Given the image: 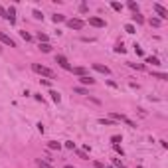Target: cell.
Wrapping results in <instances>:
<instances>
[{"instance_id": "6da1fadb", "label": "cell", "mask_w": 168, "mask_h": 168, "mask_svg": "<svg viewBox=\"0 0 168 168\" xmlns=\"http://www.w3.org/2000/svg\"><path fill=\"white\" fill-rule=\"evenodd\" d=\"M32 71L44 75V77H54V71H52L50 67H45V65H40V63H32Z\"/></svg>"}, {"instance_id": "7a4b0ae2", "label": "cell", "mask_w": 168, "mask_h": 168, "mask_svg": "<svg viewBox=\"0 0 168 168\" xmlns=\"http://www.w3.org/2000/svg\"><path fill=\"white\" fill-rule=\"evenodd\" d=\"M111 119L113 121H119V123H127L129 125V127H136V123H134V121H131V119H129V117H125V115H119V113H111Z\"/></svg>"}, {"instance_id": "3957f363", "label": "cell", "mask_w": 168, "mask_h": 168, "mask_svg": "<svg viewBox=\"0 0 168 168\" xmlns=\"http://www.w3.org/2000/svg\"><path fill=\"white\" fill-rule=\"evenodd\" d=\"M67 26H69L71 30H81V28L85 26V22L79 20V18H71V20H67Z\"/></svg>"}, {"instance_id": "277c9868", "label": "cell", "mask_w": 168, "mask_h": 168, "mask_svg": "<svg viewBox=\"0 0 168 168\" xmlns=\"http://www.w3.org/2000/svg\"><path fill=\"white\" fill-rule=\"evenodd\" d=\"M56 63H57L59 67L67 69V71H71V65L67 63V57H65V56H56Z\"/></svg>"}, {"instance_id": "5b68a950", "label": "cell", "mask_w": 168, "mask_h": 168, "mask_svg": "<svg viewBox=\"0 0 168 168\" xmlns=\"http://www.w3.org/2000/svg\"><path fill=\"white\" fill-rule=\"evenodd\" d=\"M0 42H2V44H6V45H10V48H16V42L12 40L8 34H4V32H0Z\"/></svg>"}, {"instance_id": "8992f818", "label": "cell", "mask_w": 168, "mask_h": 168, "mask_svg": "<svg viewBox=\"0 0 168 168\" xmlns=\"http://www.w3.org/2000/svg\"><path fill=\"white\" fill-rule=\"evenodd\" d=\"M154 12H156L158 16L162 18V20H166V18H168V10L164 8V6H162V4H154Z\"/></svg>"}, {"instance_id": "52a82bcc", "label": "cell", "mask_w": 168, "mask_h": 168, "mask_svg": "<svg viewBox=\"0 0 168 168\" xmlns=\"http://www.w3.org/2000/svg\"><path fill=\"white\" fill-rule=\"evenodd\" d=\"M89 24H91V26H95V28H105V20H103V18H97V16H91Z\"/></svg>"}, {"instance_id": "ba28073f", "label": "cell", "mask_w": 168, "mask_h": 168, "mask_svg": "<svg viewBox=\"0 0 168 168\" xmlns=\"http://www.w3.org/2000/svg\"><path fill=\"white\" fill-rule=\"evenodd\" d=\"M6 20L10 24H16V8H14V6H10V8L6 10Z\"/></svg>"}, {"instance_id": "9c48e42d", "label": "cell", "mask_w": 168, "mask_h": 168, "mask_svg": "<svg viewBox=\"0 0 168 168\" xmlns=\"http://www.w3.org/2000/svg\"><path fill=\"white\" fill-rule=\"evenodd\" d=\"M93 69H95V71H99V73H103V75H109V73H111V69H109V67H107V65H101V63H93Z\"/></svg>"}, {"instance_id": "30bf717a", "label": "cell", "mask_w": 168, "mask_h": 168, "mask_svg": "<svg viewBox=\"0 0 168 168\" xmlns=\"http://www.w3.org/2000/svg\"><path fill=\"white\" fill-rule=\"evenodd\" d=\"M79 83L81 85H95V79L89 77V75H83V77H79Z\"/></svg>"}, {"instance_id": "8fae6325", "label": "cell", "mask_w": 168, "mask_h": 168, "mask_svg": "<svg viewBox=\"0 0 168 168\" xmlns=\"http://www.w3.org/2000/svg\"><path fill=\"white\" fill-rule=\"evenodd\" d=\"M71 71H73L75 75H79V77H83V75L87 73V69H85V67H71Z\"/></svg>"}, {"instance_id": "7c38bea8", "label": "cell", "mask_w": 168, "mask_h": 168, "mask_svg": "<svg viewBox=\"0 0 168 168\" xmlns=\"http://www.w3.org/2000/svg\"><path fill=\"white\" fill-rule=\"evenodd\" d=\"M145 61H146V63H150V65H160V59H158V57H154V56H148Z\"/></svg>"}, {"instance_id": "4fadbf2b", "label": "cell", "mask_w": 168, "mask_h": 168, "mask_svg": "<svg viewBox=\"0 0 168 168\" xmlns=\"http://www.w3.org/2000/svg\"><path fill=\"white\" fill-rule=\"evenodd\" d=\"M50 95H52V101H54V103H59V101H61V95H59L57 91H50Z\"/></svg>"}, {"instance_id": "5bb4252c", "label": "cell", "mask_w": 168, "mask_h": 168, "mask_svg": "<svg viewBox=\"0 0 168 168\" xmlns=\"http://www.w3.org/2000/svg\"><path fill=\"white\" fill-rule=\"evenodd\" d=\"M48 148H50V150H59V148H61V145H59V143H56V140H52V143H48Z\"/></svg>"}, {"instance_id": "9a60e30c", "label": "cell", "mask_w": 168, "mask_h": 168, "mask_svg": "<svg viewBox=\"0 0 168 168\" xmlns=\"http://www.w3.org/2000/svg\"><path fill=\"white\" fill-rule=\"evenodd\" d=\"M101 125H105V127H113V125L117 123V121H113V119H99Z\"/></svg>"}, {"instance_id": "2e32d148", "label": "cell", "mask_w": 168, "mask_h": 168, "mask_svg": "<svg viewBox=\"0 0 168 168\" xmlns=\"http://www.w3.org/2000/svg\"><path fill=\"white\" fill-rule=\"evenodd\" d=\"M38 40H40V44H48V34L38 32Z\"/></svg>"}, {"instance_id": "e0dca14e", "label": "cell", "mask_w": 168, "mask_h": 168, "mask_svg": "<svg viewBox=\"0 0 168 168\" xmlns=\"http://www.w3.org/2000/svg\"><path fill=\"white\" fill-rule=\"evenodd\" d=\"M152 77H156V79H162V81H166L168 75L166 73H158V71H152Z\"/></svg>"}, {"instance_id": "ac0fdd59", "label": "cell", "mask_w": 168, "mask_h": 168, "mask_svg": "<svg viewBox=\"0 0 168 168\" xmlns=\"http://www.w3.org/2000/svg\"><path fill=\"white\" fill-rule=\"evenodd\" d=\"M38 168H54V166H52L50 162H45V160H42V158H40V160H38Z\"/></svg>"}, {"instance_id": "d6986e66", "label": "cell", "mask_w": 168, "mask_h": 168, "mask_svg": "<svg viewBox=\"0 0 168 168\" xmlns=\"http://www.w3.org/2000/svg\"><path fill=\"white\" fill-rule=\"evenodd\" d=\"M127 6H129V8H131V10H133L134 14H138V4H136V2H133V0H131V2H129Z\"/></svg>"}, {"instance_id": "ffe728a7", "label": "cell", "mask_w": 168, "mask_h": 168, "mask_svg": "<svg viewBox=\"0 0 168 168\" xmlns=\"http://www.w3.org/2000/svg\"><path fill=\"white\" fill-rule=\"evenodd\" d=\"M40 50H42L44 54H50V52H52V45L50 44H40Z\"/></svg>"}, {"instance_id": "44dd1931", "label": "cell", "mask_w": 168, "mask_h": 168, "mask_svg": "<svg viewBox=\"0 0 168 168\" xmlns=\"http://www.w3.org/2000/svg\"><path fill=\"white\" fill-rule=\"evenodd\" d=\"M52 20H54V22H63V20H65V16H63V14H54V18H52Z\"/></svg>"}, {"instance_id": "7402d4cb", "label": "cell", "mask_w": 168, "mask_h": 168, "mask_svg": "<svg viewBox=\"0 0 168 168\" xmlns=\"http://www.w3.org/2000/svg\"><path fill=\"white\" fill-rule=\"evenodd\" d=\"M125 32H127V34H134V32H136V28H134L133 24H127V26H125Z\"/></svg>"}, {"instance_id": "603a6c76", "label": "cell", "mask_w": 168, "mask_h": 168, "mask_svg": "<svg viewBox=\"0 0 168 168\" xmlns=\"http://www.w3.org/2000/svg\"><path fill=\"white\" fill-rule=\"evenodd\" d=\"M73 91H75V93H79V95H89V91L85 89V87H75Z\"/></svg>"}, {"instance_id": "cb8c5ba5", "label": "cell", "mask_w": 168, "mask_h": 168, "mask_svg": "<svg viewBox=\"0 0 168 168\" xmlns=\"http://www.w3.org/2000/svg\"><path fill=\"white\" fill-rule=\"evenodd\" d=\"M111 8H113V10H117V12H121V10H123V4H119V2H111Z\"/></svg>"}, {"instance_id": "d4e9b609", "label": "cell", "mask_w": 168, "mask_h": 168, "mask_svg": "<svg viewBox=\"0 0 168 168\" xmlns=\"http://www.w3.org/2000/svg\"><path fill=\"white\" fill-rule=\"evenodd\" d=\"M133 20H134V22H136V24H143V22H145V18H143V14H134V16H133Z\"/></svg>"}, {"instance_id": "484cf974", "label": "cell", "mask_w": 168, "mask_h": 168, "mask_svg": "<svg viewBox=\"0 0 168 168\" xmlns=\"http://www.w3.org/2000/svg\"><path fill=\"white\" fill-rule=\"evenodd\" d=\"M115 52H117V54H125V52H127V48H125L123 44H117V48H115Z\"/></svg>"}, {"instance_id": "4316f807", "label": "cell", "mask_w": 168, "mask_h": 168, "mask_svg": "<svg viewBox=\"0 0 168 168\" xmlns=\"http://www.w3.org/2000/svg\"><path fill=\"white\" fill-rule=\"evenodd\" d=\"M133 48H134V54H136V56H143V54H145V52H143V48H140L138 44H134Z\"/></svg>"}, {"instance_id": "83f0119b", "label": "cell", "mask_w": 168, "mask_h": 168, "mask_svg": "<svg viewBox=\"0 0 168 168\" xmlns=\"http://www.w3.org/2000/svg\"><path fill=\"white\" fill-rule=\"evenodd\" d=\"M129 67H133V69H138V71H140V69H145V65H143V63H131V61H129Z\"/></svg>"}, {"instance_id": "f1b7e54d", "label": "cell", "mask_w": 168, "mask_h": 168, "mask_svg": "<svg viewBox=\"0 0 168 168\" xmlns=\"http://www.w3.org/2000/svg\"><path fill=\"white\" fill-rule=\"evenodd\" d=\"M32 14H34V18H36V20H44V14H42L40 10H34Z\"/></svg>"}, {"instance_id": "f546056e", "label": "cell", "mask_w": 168, "mask_h": 168, "mask_svg": "<svg viewBox=\"0 0 168 168\" xmlns=\"http://www.w3.org/2000/svg\"><path fill=\"white\" fill-rule=\"evenodd\" d=\"M111 140H113V145H119V143H121L123 138H121L119 134H115V136H111Z\"/></svg>"}, {"instance_id": "4dcf8cb0", "label": "cell", "mask_w": 168, "mask_h": 168, "mask_svg": "<svg viewBox=\"0 0 168 168\" xmlns=\"http://www.w3.org/2000/svg\"><path fill=\"white\" fill-rule=\"evenodd\" d=\"M20 36H22V38L26 40V42H30V40H32V36H30L28 32H20Z\"/></svg>"}, {"instance_id": "1f68e13d", "label": "cell", "mask_w": 168, "mask_h": 168, "mask_svg": "<svg viewBox=\"0 0 168 168\" xmlns=\"http://www.w3.org/2000/svg\"><path fill=\"white\" fill-rule=\"evenodd\" d=\"M65 148L73 150V148H75V143H73V140H67V143H65Z\"/></svg>"}, {"instance_id": "d6a6232c", "label": "cell", "mask_w": 168, "mask_h": 168, "mask_svg": "<svg viewBox=\"0 0 168 168\" xmlns=\"http://www.w3.org/2000/svg\"><path fill=\"white\" fill-rule=\"evenodd\" d=\"M77 156H79V158H83V160H89V156H87L83 150H77Z\"/></svg>"}, {"instance_id": "836d02e7", "label": "cell", "mask_w": 168, "mask_h": 168, "mask_svg": "<svg viewBox=\"0 0 168 168\" xmlns=\"http://www.w3.org/2000/svg\"><path fill=\"white\" fill-rule=\"evenodd\" d=\"M150 24H152L154 28H158V26H160V20H158V18H152V20H150Z\"/></svg>"}, {"instance_id": "e575fe53", "label": "cell", "mask_w": 168, "mask_h": 168, "mask_svg": "<svg viewBox=\"0 0 168 168\" xmlns=\"http://www.w3.org/2000/svg\"><path fill=\"white\" fill-rule=\"evenodd\" d=\"M79 12H87V4H81L79 6Z\"/></svg>"}, {"instance_id": "d590c367", "label": "cell", "mask_w": 168, "mask_h": 168, "mask_svg": "<svg viewBox=\"0 0 168 168\" xmlns=\"http://www.w3.org/2000/svg\"><path fill=\"white\" fill-rule=\"evenodd\" d=\"M93 166H95V168H105V166H103V164H101V162H97V160L93 162Z\"/></svg>"}, {"instance_id": "8d00e7d4", "label": "cell", "mask_w": 168, "mask_h": 168, "mask_svg": "<svg viewBox=\"0 0 168 168\" xmlns=\"http://www.w3.org/2000/svg\"><path fill=\"white\" fill-rule=\"evenodd\" d=\"M0 16H2V18H6V10H4L2 6H0Z\"/></svg>"}, {"instance_id": "74e56055", "label": "cell", "mask_w": 168, "mask_h": 168, "mask_svg": "<svg viewBox=\"0 0 168 168\" xmlns=\"http://www.w3.org/2000/svg\"><path fill=\"white\" fill-rule=\"evenodd\" d=\"M65 168H73V166H71V164H65Z\"/></svg>"}, {"instance_id": "f35d334b", "label": "cell", "mask_w": 168, "mask_h": 168, "mask_svg": "<svg viewBox=\"0 0 168 168\" xmlns=\"http://www.w3.org/2000/svg\"><path fill=\"white\" fill-rule=\"evenodd\" d=\"M107 168H115V166H107Z\"/></svg>"}, {"instance_id": "ab89813d", "label": "cell", "mask_w": 168, "mask_h": 168, "mask_svg": "<svg viewBox=\"0 0 168 168\" xmlns=\"http://www.w3.org/2000/svg\"><path fill=\"white\" fill-rule=\"evenodd\" d=\"M121 168H125V166H121Z\"/></svg>"}, {"instance_id": "60d3db41", "label": "cell", "mask_w": 168, "mask_h": 168, "mask_svg": "<svg viewBox=\"0 0 168 168\" xmlns=\"http://www.w3.org/2000/svg\"><path fill=\"white\" fill-rule=\"evenodd\" d=\"M138 168H140V166H138Z\"/></svg>"}]
</instances>
